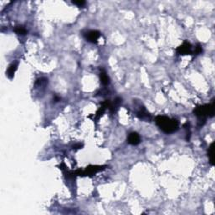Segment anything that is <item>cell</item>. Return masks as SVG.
Here are the masks:
<instances>
[{
  "label": "cell",
  "mask_w": 215,
  "mask_h": 215,
  "mask_svg": "<svg viewBox=\"0 0 215 215\" xmlns=\"http://www.w3.org/2000/svg\"><path fill=\"white\" fill-rule=\"evenodd\" d=\"M155 123L159 128L166 134H171L178 129L179 123L176 119H172L166 116H157Z\"/></svg>",
  "instance_id": "1"
},
{
  "label": "cell",
  "mask_w": 215,
  "mask_h": 215,
  "mask_svg": "<svg viewBox=\"0 0 215 215\" xmlns=\"http://www.w3.org/2000/svg\"><path fill=\"white\" fill-rule=\"evenodd\" d=\"M214 101L210 104H205L198 106L194 109L195 115L197 116L199 120V125L202 126L206 122L207 117H212L214 115Z\"/></svg>",
  "instance_id": "2"
},
{
  "label": "cell",
  "mask_w": 215,
  "mask_h": 215,
  "mask_svg": "<svg viewBox=\"0 0 215 215\" xmlns=\"http://www.w3.org/2000/svg\"><path fill=\"white\" fill-rule=\"evenodd\" d=\"M176 52L180 55H191V45L187 41H185L176 49Z\"/></svg>",
  "instance_id": "3"
},
{
  "label": "cell",
  "mask_w": 215,
  "mask_h": 215,
  "mask_svg": "<svg viewBox=\"0 0 215 215\" xmlns=\"http://www.w3.org/2000/svg\"><path fill=\"white\" fill-rule=\"evenodd\" d=\"M100 36H101V34L97 30H90L85 34V37L87 41L91 42V43H96Z\"/></svg>",
  "instance_id": "4"
},
{
  "label": "cell",
  "mask_w": 215,
  "mask_h": 215,
  "mask_svg": "<svg viewBox=\"0 0 215 215\" xmlns=\"http://www.w3.org/2000/svg\"><path fill=\"white\" fill-rule=\"evenodd\" d=\"M128 143L132 145H137L140 143V137L136 132H132L128 134Z\"/></svg>",
  "instance_id": "5"
},
{
  "label": "cell",
  "mask_w": 215,
  "mask_h": 215,
  "mask_svg": "<svg viewBox=\"0 0 215 215\" xmlns=\"http://www.w3.org/2000/svg\"><path fill=\"white\" fill-rule=\"evenodd\" d=\"M102 170V166H89V167L86 168V170L84 171H80V173H78V175H86V176H88V175H93V174L97 173V171Z\"/></svg>",
  "instance_id": "6"
},
{
  "label": "cell",
  "mask_w": 215,
  "mask_h": 215,
  "mask_svg": "<svg viewBox=\"0 0 215 215\" xmlns=\"http://www.w3.org/2000/svg\"><path fill=\"white\" fill-rule=\"evenodd\" d=\"M18 68V62H13L11 64L10 66H8V70H7V76H8L9 79H12L14 76V73H15L16 70Z\"/></svg>",
  "instance_id": "7"
},
{
  "label": "cell",
  "mask_w": 215,
  "mask_h": 215,
  "mask_svg": "<svg viewBox=\"0 0 215 215\" xmlns=\"http://www.w3.org/2000/svg\"><path fill=\"white\" fill-rule=\"evenodd\" d=\"M137 115H138V117H139L140 119H144V120H150V118H151L150 114L145 110V108H144V107H141V108L138 111Z\"/></svg>",
  "instance_id": "8"
},
{
  "label": "cell",
  "mask_w": 215,
  "mask_h": 215,
  "mask_svg": "<svg viewBox=\"0 0 215 215\" xmlns=\"http://www.w3.org/2000/svg\"><path fill=\"white\" fill-rule=\"evenodd\" d=\"M100 80L102 81V83L105 86L107 85V84H109V77H108V76H107V73L105 72L103 69H102L101 72H100Z\"/></svg>",
  "instance_id": "9"
},
{
  "label": "cell",
  "mask_w": 215,
  "mask_h": 215,
  "mask_svg": "<svg viewBox=\"0 0 215 215\" xmlns=\"http://www.w3.org/2000/svg\"><path fill=\"white\" fill-rule=\"evenodd\" d=\"M208 157H209V162L212 165H213V143L210 144L208 148Z\"/></svg>",
  "instance_id": "10"
},
{
  "label": "cell",
  "mask_w": 215,
  "mask_h": 215,
  "mask_svg": "<svg viewBox=\"0 0 215 215\" xmlns=\"http://www.w3.org/2000/svg\"><path fill=\"white\" fill-rule=\"evenodd\" d=\"M14 32L16 34H20V35H24L26 34V29L24 26H16L14 28Z\"/></svg>",
  "instance_id": "11"
},
{
  "label": "cell",
  "mask_w": 215,
  "mask_h": 215,
  "mask_svg": "<svg viewBox=\"0 0 215 215\" xmlns=\"http://www.w3.org/2000/svg\"><path fill=\"white\" fill-rule=\"evenodd\" d=\"M202 46L199 45V44H197V46L195 47V50H194V53L196 54V55H198V54H200V53L202 52Z\"/></svg>",
  "instance_id": "12"
},
{
  "label": "cell",
  "mask_w": 215,
  "mask_h": 215,
  "mask_svg": "<svg viewBox=\"0 0 215 215\" xmlns=\"http://www.w3.org/2000/svg\"><path fill=\"white\" fill-rule=\"evenodd\" d=\"M72 3L79 6V7H81V6H83L84 4H85V2H84V1H81V0H79V1H72Z\"/></svg>",
  "instance_id": "13"
},
{
  "label": "cell",
  "mask_w": 215,
  "mask_h": 215,
  "mask_svg": "<svg viewBox=\"0 0 215 215\" xmlns=\"http://www.w3.org/2000/svg\"><path fill=\"white\" fill-rule=\"evenodd\" d=\"M81 146H82V144H76V145H75V146H73V149H80Z\"/></svg>",
  "instance_id": "14"
},
{
  "label": "cell",
  "mask_w": 215,
  "mask_h": 215,
  "mask_svg": "<svg viewBox=\"0 0 215 215\" xmlns=\"http://www.w3.org/2000/svg\"><path fill=\"white\" fill-rule=\"evenodd\" d=\"M55 102H58V101H60V97H57V96H55Z\"/></svg>",
  "instance_id": "15"
}]
</instances>
